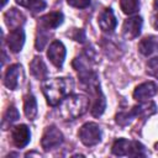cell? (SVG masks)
Wrapping results in <instances>:
<instances>
[{"label":"cell","mask_w":158,"mask_h":158,"mask_svg":"<svg viewBox=\"0 0 158 158\" xmlns=\"http://www.w3.org/2000/svg\"><path fill=\"white\" fill-rule=\"evenodd\" d=\"M74 88V81L72 78H53L44 80L42 84V91L51 106L59 104Z\"/></svg>","instance_id":"1"},{"label":"cell","mask_w":158,"mask_h":158,"mask_svg":"<svg viewBox=\"0 0 158 158\" xmlns=\"http://www.w3.org/2000/svg\"><path fill=\"white\" fill-rule=\"evenodd\" d=\"M89 107V99L81 94L65 96L59 102V115L64 120H74L86 112Z\"/></svg>","instance_id":"2"},{"label":"cell","mask_w":158,"mask_h":158,"mask_svg":"<svg viewBox=\"0 0 158 158\" xmlns=\"http://www.w3.org/2000/svg\"><path fill=\"white\" fill-rule=\"evenodd\" d=\"M112 153L115 156H131V157H144V147L137 141H127L125 138H118L112 144Z\"/></svg>","instance_id":"3"},{"label":"cell","mask_w":158,"mask_h":158,"mask_svg":"<svg viewBox=\"0 0 158 158\" xmlns=\"http://www.w3.org/2000/svg\"><path fill=\"white\" fill-rule=\"evenodd\" d=\"M96 63V56L95 51L93 48H86L79 57H77L73 60V68L78 72L79 78L85 77L94 72L93 65Z\"/></svg>","instance_id":"4"},{"label":"cell","mask_w":158,"mask_h":158,"mask_svg":"<svg viewBox=\"0 0 158 158\" xmlns=\"http://www.w3.org/2000/svg\"><path fill=\"white\" fill-rule=\"evenodd\" d=\"M78 135L81 143L85 144L86 147L95 146L101 141V130H100V126L95 122H88L83 125Z\"/></svg>","instance_id":"5"},{"label":"cell","mask_w":158,"mask_h":158,"mask_svg":"<svg viewBox=\"0 0 158 158\" xmlns=\"http://www.w3.org/2000/svg\"><path fill=\"white\" fill-rule=\"evenodd\" d=\"M63 133L56 127V126H48L46 127L42 139H41V146L43 151L48 152L51 149H54L59 147L63 143Z\"/></svg>","instance_id":"6"},{"label":"cell","mask_w":158,"mask_h":158,"mask_svg":"<svg viewBox=\"0 0 158 158\" xmlns=\"http://www.w3.org/2000/svg\"><path fill=\"white\" fill-rule=\"evenodd\" d=\"M65 47L60 41H53L47 51V57L49 58V60L52 62V64L57 68H62L64 59H65Z\"/></svg>","instance_id":"7"},{"label":"cell","mask_w":158,"mask_h":158,"mask_svg":"<svg viewBox=\"0 0 158 158\" xmlns=\"http://www.w3.org/2000/svg\"><path fill=\"white\" fill-rule=\"evenodd\" d=\"M142 17L139 16H132L127 20H125L122 25V35L127 40H133L139 36L142 30Z\"/></svg>","instance_id":"8"},{"label":"cell","mask_w":158,"mask_h":158,"mask_svg":"<svg viewBox=\"0 0 158 158\" xmlns=\"http://www.w3.org/2000/svg\"><path fill=\"white\" fill-rule=\"evenodd\" d=\"M22 74H23V70H22V67L21 64H12L7 68L6 73H5V77H4V84L7 89L10 90H15L19 84H20V80L22 78Z\"/></svg>","instance_id":"9"},{"label":"cell","mask_w":158,"mask_h":158,"mask_svg":"<svg viewBox=\"0 0 158 158\" xmlns=\"http://www.w3.org/2000/svg\"><path fill=\"white\" fill-rule=\"evenodd\" d=\"M31 139L30 128L26 125H17L11 130V141L17 148H23Z\"/></svg>","instance_id":"10"},{"label":"cell","mask_w":158,"mask_h":158,"mask_svg":"<svg viewBox=\"0 0 158 158\" xmlns=\"http://www.w3.org/2000/svg\"><path fill=\"white\" fill-rule=\"evenodd\" d=\"M63 14L60 11H52L46 14L44 16L40 17L38 20V28L42 30H54L58 26H60L63 23Z\"/></svg>","instance_id":"11"},{"label":"cell","mask_w":158,"mask_h":158,"mask_svg":"<svg viewBox=\"0 0 158 158\" xmlns=\"http://www.w3.org/2000/svg\"><path fill=\"white\" fill-rule=\"evenodd\" d=\"M157 84L154 81H146L139 84L138 86H136L135 91H133V98L137 101H147L148 99H151L152 96H154L157 94Z\"/></svg>","instance_id":"12"},{"label":"cell","mask_w":158,"mask_h":158,"mask_svg":"<svg viewBox=\"0 0 158 158\" xmlns=\"http://www.w3.org/2000/svg\"><path fill=\"white\" fill-rule=\"evenodd\" d=\"M6 42H7L9 49L12 53H19L22 49L23 43H25V32H23V30L21 27L16 28V30H11L10 33L7 35Z\"/></svg>","instance_id":"13"},{"label":"cell","mask_w":158,"mask_h":158,"mask_svg":"<svg viewBox=\"0 0 158 158\" xmlns=\"http://www.w3.org/2000/svg\"><path fill=\"white\" fill-rule=\"evenodd\" d=\"M98 22H99L100 28L106 33H112L114 30L116 28V25H117V20H116V17H115V15L110 7L105 9L99 15Z\"/></svg>","instance_id":"14"},{"label":"cell","mask_w":158,"mask_h":158,"mask_svg":"<svg viewBox=\"0 0 158 158\" xmlns=\"http://www.w3.org/2000/svg\"><path fill=\"white\" fill-rule=\"evenodd\" d=\"M4 20H5L6 26H7L10 30H16V28H20V27L25 23L26 17L23 16V14H22L20 10L12 7V9L7 10V11L4 14Z\"/></svg>","instance_id":"15"},{"label":"cell","mask_w":158,"mask_h":158,"mask_svg":"<svg viewBox=\"0 0 158 158\" xmlns=\"http://www.w3.org/2000/svg\"><path fill=\"white\" fill-rule=\"evenodd\" d=\"M30 72H31L32 77L38 79V80H44V79H47V75H48L47 65H46V63L43 62V59L41 57H35L31 60Z\"/></svg>","instance_id":"16"},{"label":"cell","mask_w":158,"mask_h":158,"mask_svg":"<svg viewBox=\"0 0 158 158\" xmlns=\"http://www.w3.org/2000/svg\"><path fill=\"white\" fill-rule=\"evenodd\" d=\"M156 104L153 101H141V104H138L137 106H133L131 109V112L133 115V117H148L151 115H153L156 112Z\"/></svg>","instance_id":"17"},{"label":"cell","mask_w":158,"mask_h":158,"mask_svg":"<svg viewBox=\"0 0 158 158\" xmlns=\"http://www.w3.org/2000/svg\"><path fill=\"white\" fill-rule=\"evenodd\" d=\"M138 51L143 56H151L158 51V41L153 36H148L141 40L138 43Z\"/></svg>","instance_id":"18"},{"label":"cell","mask_w":158,"mask_h":158,"mask_svg":"<svg viewBox=\"0 0 158 158\" xmlns=\"http://www.w3.org/2000/svg\"><path fill=\"white\" fill-rule=\"evenodd\" d=\"M93 95L95 96L94 99V102H93V106L90 109L91 111V115L95 116V117H99L102 115V112L105 111V107H106V100H105V96L104 94L101 93L100 88L93 93Z\"/></svg>","instance_id":"19"},{"label":"cell","mask_w":158,"mask_h":158,"mask_svg":"<svg viewBox=\"0 0 158 158\" xmlns=\"http://www.w3.org/2000/svg\"><path fill=\"white\" fill-rule=\"evenodd\" d=\"M23 111L28 120H33L37 115V101L33 95L28 94L23 99Z\"/></svg>","instance_id":"20"},{"label":"cell","mask_w":158,"mask_h":158,"mask_svg":"<svg viewBox=\"0 0 158 158\" xmlns=\"http://www.w3.org/2000/svg\"><path fill=\"white\" fill-rule=\"evenodd\" d=\"M17 5L30 9L32 12H40L46 7L44 0H15Z\"/></svg>","instance_id":"21"},{"label":"cell","mask_w":158,"mask_h":158,"mask_svg":"<svg viewBox=\"0 0 158 158\" xmlns=\"http://www.w3.org/2000/svg\"><path fill=\"white\" fill-rule=\"evenodd\" d=\"M120 7L123 14L132 15V14L137 12L139 9V0H121Z\"/></svg>","instance_id":"22"},{"label":"cell","mask_w":158,"mask_h":158,"mask_svg":"<svg viewBox=\"0 0 158 158\" xmlns=\"http://www.w3.org/2000/svg\"><path fill=\"white\" fill-rule=\"evenodd\" d=\"M20 117V114L15 106H9L6 112L4 114V120H2V127L5 128L6 125H11L12 122L17 121Z\"/></svg>","instance_id":"23"},{"label":"cell","mask_w":158,"mask_h":158,"mask_svg":"<svg viewBox=\"0 0 158 158\" xmlns=\"http://www.w3.org/2000/svg\"><path fill=\"white\" fill-rule=\"evenodd\" d=\"M48 38H49V33L47 32V30L38 28V32L36 36V42H35L37 51H43V48L46 47V44L48 42Z\"/></svg>","instance_id":"24"},{"label":"cell","mask_w":158,"mask_h":158,"mask_svg":"<svg viewBox=\"0 0 158 158\" xmlns=\"http://www.w3.org/2000/svg\"><path fill=\"white\" fill-rule=\"evenodd\" d=\"M133 118H135V117H133L131 110H130V111H121V112H118V114L116 115V123L120 125V126H126V125H128Z\"/></svg>","instance_id":"25"},{"label":"cell","mask_w":158,"mask_h":158,"mask_svg":"<svg viewBox=\"0 0 158 158\" xmlns=\"http://www.w3.org/2000/svg\"><path fill=\"white\" fill-rule=\"evenodd\" d=\"M147 72L151 75L158 78V57H154V58H152L148 62V64H147Z\"/></svg>","instance_id":"26"},{"label":"cell","mask_w":158,"mask_h":158,"mask_svg":"<svg viewBox=\"0 0 158 158\" xmlns=\"http://www.w3.org/2000/svg\"><path fill=\"white\" fill-rule=\"evenodd\" d=\"M67 2L77 9H85L90 5V0H67Z\"/></svg>","instance_id":"27"},{"label":"cell","mask_w":158,"mask_h":158,"mask_svg":"<svg viewBox=\"0 0 158 158\" xmlns=\"http://www.w3.org/2000/svg\"><path fill=\"white\" fill-rule=\"evenodd\" d=\"M70 37H72L74 41H77V42L83 43V42L85 41V32H84V30L75 28V30H74V31L70 33Z\"/></svg>","instance_id":"28"},{"label":"cell","mask_w":158,"mask_h":158,"mask_svg":"<svg viewBox=\"0 0 158 158\" xmlns=\"http://www.w3.org/2000/svg\"><path fill=\"white\" fill-rule=\"evenodd\" d=\"M152 26L158 30V0L153 2V12H152Z\"/></svg>","instance_id":"29"},{"label":"cell","mask_w":158,"mask_h":158,"mask_svg":"<svg viewBox=\"0 0 158 158\" xmlns=\"http://www.w3.org/2000/svg\"><path fill=\"white\" fill-rule=\"evenodd\" d=\"M31 156H37V157H41L40 153H36V152H30V153H26V157H31Z\"/></svg>","instance_id":"30"},{"label":"cell","mask_w":158,"mask_h":158,"mask_svg":"<svg viewBox=\"0 0 158 158\" xmlns=\"http://www.w3.org/2000/svg\"><path fill=\"white\" fill-rule=\"evenodd\" d=\"M6 2H7V0H2V1H1V6H2V7H4V6H5V4H6Z\"/></svg>","instance_id":"31"}]
</instances>
